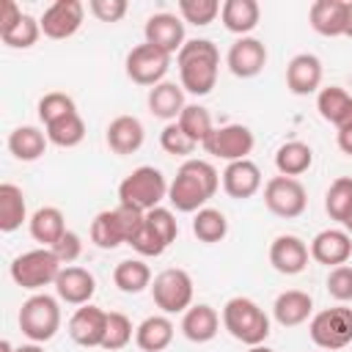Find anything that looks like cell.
<instances>
[{
	"label": "cell",
	"mask_w": 352,
	"mask_h": 352,
	"mask_svg": "<svg viewBox=\"0 0 352 352\" xmlns=\"http://www.w3.org/2000/svg\"><path fill=\"white\" fill-rule=\"evenodd\" d=\"M349 102H352V96H349L341 85H327V88H319V94H316V110H319V116H322L327 124H333V126L341 124V118H344Z\"/></svg>",
	"instance_id": "obj_36"
},
{
	"label": "cell",
	"mask_w": 352,
	"mask_h": 352,
	"mask_svg": "<svg viewBox=\"0 0 352 352\" xmlns=\"http://www.w3.org/2000/svg\"><path fill=\"white\" fill-rule=\"evenodd\" d=\"M256 138L245 124H223L214 126L212 135L204 140V151L226 160V162H236V160H248V154L253 151Z\"/></svg>",
	"instance_id": "obj_10"
},
{
	"label": "cell",
	"mask_w": 352,
	"mask_h": 352,
	"mask_svg": "<svg viewBox=\"0 0 352 352\" xmlns=\"http://www.w3.org/2000/svg\"><path fill=\"white\" fill-rule=\"evenodd\" d=\"M324 209L330 214V220L344 223L352 212V176H338L324 195Z\"/></svg>",
	"instance_id": "obj_38"
},
{
	"label": "cell",
	"mask_w": 352,
	"mask_h": 352,
	"mask_svg": "<svg viewBox=\"0 0 352 352\" xmlns=\"http://www.w3.org/2000/svg\"><path fill=\"white\" fill-rule=\"evenodd\" d=\"M168 66H170V55L146 41L132 47L126 55V77L138 85H148V88L160 85L168 74Z\"/></svg>",
	"instance_id": "obj_11"
},
{
	"label": "cell",
	"mask_w": 352,
	"mask_h": 352,
	"mask_svg": "<svg viewBox=\"0 0 352 352\" xmlns=\"http://www.w3.org/2000/svg\"><path fill=\"white\" fill-rule=\"evenodd\" d=\"M311 314H314V300L308 292H300V289H286L272 302V316L280 327H297L308 322Z\"/></svg>",
	"instance_id": "obj_23"
},
{
	"label": "cell",
	"mask_w": 352,
	"mask_h": 352,
	"mask_svg": "<svg viewBox=\"0 0 352 352\" xmlns=\"http://www.w3.org/2000/svg\"><path fill=\"white\" fill-rule=\"evenodd\" d=\"M220 182L228 198L248 201L261 190V170L253 160H236L226 165V170L220 173Z\"/></svg>",
	"instance_id": "obj_18"
},
{
	"label": "cell",
	"mask_w": 352,
	"mask_h": 352,
	"mask_svg": "<svg viewBox=\"0 0 352 352\" xmlns=\"http://www.w3.org/2000/svg\"><path fill=\"white\" fill-rule=\"evenodd\" d=\"M308 336L324 352L349 346L352 344V308L336 305V308H324L314 314L308 324Z\"/></svg>",
	"instance_id": "obj_7"
},
{
	"label": "cell",
	"mask_w": 352,
	"mask_h": 352,
	"mask_svg": "<svg viewBox=\"0 0 352 352\" xmlns=\"http://www.w3.org/2000/svg\"><path fill=\"white\" fill-rule=\"evenodd\" d=\"M129 248H132V250H138L140 256H162L168 245L160 239V234H157V231L148 226V220H146V223H143V228L129 239Z\"/></svg>",
	"instance_id": "obj_46"
},
{
	"label": "cell",
	"mask_w": 352,
	"mask_h": 352,
	"mask_svg": "<svg viewBox=\"0 0 352 352\" xmlns=\"http://www.w3.org/2000/svg\"><path fill=\"white\" fill-rule=\"evenodd\" d=\"M327 294L333 300H338L341 305L344 302H352V267L349 264L333 267L327 272Z\"/></svg>",
	"instance_id": "obj_44"
},
{
	"label": "cell",
	"mask_w": 352,
	"mask_h": 352,
	"mask_svg": "<svg viewBox=\"0 0 352 352\" xmlns=\"http://www.w3.org/2000/svg\"><path fill=\"white\" fill-rule=\"evenodd\" d=\"M226 63L234 77H242V80L256 77L267 66V47H264V41H258L253 36H242L228 47Z\"/></svg>",
	"instance_id": "obj_14"
},
{
	"label": "cell",
	"mask_w": 352,
	"mask_h": 352,
	"mask_svg": "<svg viewBox=\"0 0 352 352\" xmlns=\"http://www.w3.org/2000/svg\"><path fill=\"white\" fill-rule=\"evenodd\" d=\"M173 333H176V327L168 319V314H154V316H146L135 327V344L143 352H162L170 346Z\"/></svg>",
	"instance_id": "obj_26"
},
{
	"label": "cell",
	"mask_w": 352,
	"mask_h": 352,
	"mask_svg": "<svg viewBox=\"0 0 352 352\" xmlns=\"http://www.w3.org/2000/svg\"><path fill=\"white\" fill-rule=\"evenodd\" d=\"M220 330V316L212 305L206 302H198V305H190L184 314H182V333L187 341L192 344H206L217 336Z\"/></svg>",
	"instance_id": "obj_24"
},
{
	"label": "cell",
	"mask_w": 352,
	"mask_h": 352,
	"mask_svg": "<svg viewBox=\"0 0 352 352\" xmlns=\"http://www.w3.org/2000/svg\"><path fill=\"white\" fill-rule=\"evenodd\" d=\"M311 258L324 267H341L352 256V236L344 228H324L311 239Z\"/></svg>",
	"instance_id": "obj_16"
},
{
	"label": "cell",
	"mask_w": 352,
	"mask_h": 352,
	"mask_svg": "<svg viewBox=\"0 0 352 352\" xmlns=\"http://www.w3.org/2000/svg\"><path fill=\"white\" fill-rule=\"evenodd\" d=\"M44 132H47V140L50 143H55L60 148H74L85 138V121L80 118V113H69V116L47 124Z\"/></svg>",
	"instance_id": "obj_35"
},
{
	"label": "cell",
	"mask_w": 352,
	"mask_h": 352,
	"mask_svg": "<svg viewBox=\"0 0 352 352\" xmlns=\"http://www.w3.org/2000/svg\"><path fill=\"white\" fill-rule=\"evenodd\" d=\"M96 292V278L82 267H63L55 280V294L66 305H88Z\"/></svg>",
	"instance_id": "obj_20"
},
{
	"label": "cell",
	"mask_w": 352,
	"mask_h": 352,
	"mask_svg": "<svg viewBox=\"0 0 352 352\" xmlns=\"http://www.w3.org/2000/svg\"><path fill=\"white\" fill-rule=\"evenodd\" d=\"M69 113H77V104L63 91H50V94H44L38 99V118H41L44 126L58 121V118H63V116H69Z\"/></svg>",
	"instance_id": "obj_42"
},
{
	"label": "cell",
	"mask_w": 352,
	"mask_h": 352,
	"mask_svg": "<svg viewBox=\"0 0 352 352\" xmlns=\"http://www.w3.org/2000/svg\"><path fill=\"white\" fill-rule=\"evenodd\" d=\"M336 129H352V102H349V107H346V113H344V118Z\"/></svg>",
	"instance_id": "obj_51"
},
{
	"label": "cell",
	"mask_w": 352,
	"mask_h": 352,
	"mask_svg": "<svg viewBox=\"0 0 352 352\" xmlns=\"http://www.w3.org/2000/svg\"><path fill=\"white\" fill-rule=\"evenodd\" d=\"M146 220H148V226L160 234V239H162L165 245H170V242L179 236V223H176V214H173L170 209L157 206V209L146 212Z\"/></svg>",
	"instance_id": "obj_45"
},
{
	"label": "cell",
	"mask_w": 352,
	"mask_h": 352,
	"mask_svg": "<svg viewBox=\"0 0 352 352\" xmlns=\"http://www.w3.org/2000/svg\"><path fill=\"white\" fill-rule=\"evenodd\" d=\"M341 226H344V231H346V234L352 236V212H349V217H346V220H344Z\"/></svg>",
	"instance_id": "obj_55"
},
{
	"label": "cell",
	"mask_w": 352,
	"mask_h": 352,
	"mask_svg": "<svg viewBox=\"0 0 352 352\" xmlns=\"http://www.w3.org/2000/svg\"><path fill=\"white\" fill-rule=\"evenodd\" d=\"M30 226V236L36 242H41V248H52L69 228H66V220H63V212L58 206H41L30 214L28 220Z\"/></svg>",
	"instance_id": "obj_28"
},
{
	"label": "cell",
	"mask_w": 352,
	"mask_h": 352,
	"mask_svg": "<svg viewBox=\"0 0 352 352\" xmlns=\"http://www.w3.org/2000/svg\"><path fill=\"white\" fill-rule=\"evenodd\" d=\"M248 352H275V349H270V346H264V344H258V346H250Z\"/></svg>",
	"instance_id": "obj_56"
},
{
	"label": "cell",
	"mask_w": 352,
	"mask_h": 352,
	"mask_svg": "<svg viewBox=\"0 0 352 352\" xmlns=\"http://www.w3.org/2000/svg\"><path fill=\"white\" fill-rule=\"evenodd\" d=\"M107 314L110 311H102L99 305H80L72 319H69V336L74 344L80 346H102L104 341V330H107Z\"/></svg>",
	"instance_id": "obj_15"
},
{
	"label": "cell",
	"mask_w": 352,
	"mask_h": 352,
	"mask_svg": "<svg viewBox=\"0 0 352 352\" xmlns=\"http://www.w3.org/2000/svg\"><path fill=\"white\" fill-rule=\"evenodd\" d=\"M168 187L170 184L165 182L160 168L140 165L129 176H124V182L118 184V204L140 209V212H151L168 198Z\"/></svg>",
	"instance_id": "obj_4"
},
{
	"label": "cell",
	"mask_w": 352,
	"mask_h": 352,
	"mask_svg": "<svg viewBox=\"0 0 352 352\" xmlns=\"http://www.w3.org/2000/svg\"><path fill=\"white\" fill-rule=\"evenodd\" d=\"M38 36H41V22L36 19V16H30V14H25L8 33H3L0 38H3V44H8L11 50H28V47H33L36 41H38Z\"/></svg>",
	"instance_id": "obj_41"
},
{
	"label": "cell",
	"mask_w": 352,
	"mask_h": 352,
	"mask_svg": "<svg viewBox=\"0 0 352 352\" xmlns=\"http://www.w3.org/2000/svg\"><path fill=\"white\" fill-rule=\"evenodd\" d=\"M192 234L198 236V242H206V245L223 242L226 234H228V220H226V214L220 209L204 206L192 217Z\"/></svg>",
	"instance_id": "obj_34"
},
{
	"label": "cell",
	"mask_w": 352,
	"mask_h": 352,
	"mask_svg": "<svg viewBox=\"0 0 352 352\" xmlns=\"http://www.w3.org/2000/svg\"><path fill=\"white\" fill-rule=\"evenodd\" d=\"M308 22L319 36L336 38L346 30V0H316L308 8Z\"/></svg>",
	"instance_id": "obj_22"
},
{
	"label": "cell",
	"mask_w": 352,
	"mask_h": 352,
	"mask_svg": "<svg viewBox=\"0 0 352 352\" xmlns=\"http://www.w3.org/2000/svg\"><path fill=\"white\" fill-rule=\"evenodd\" d=\"M264 204L272 214L283 217V220H294L305 212L308 206V192L302 187L300 179H292V176H272L267 184H264Z\"/></svg>",
	"instance_id": "obj_9"
},
{
	"label": "cell",
	"mask_w": 352,
	"mask_h": 352,
	"mask_svg": "<svg viewBox=\"0 0 352 352\" xmlns=\"http://www.w3.org/2000/svg\"><path fill=\"white\" fill-rule=\"evenodd\" d=\"M55 256H58V261L63 264V267H72L77 258H80V253H82V242H80V234H74V231H66L52 248H50Z\"/></svg>",
	"instance_id": "obj_47"
},
{
	"label": "cell",
	"mask_w": 352,
	"mask_h": 352,
	"mask_svg": "<svg viewBox=\"0 0 352 352\" xmlns=\"http://www.w3.org/2000/svg\"><path fill=\"white\" fill-rule=\"evenodd\" d=\"M220 187V173L206 160H184L168 187V201L176 212L195 214L214 198Z\"/></svg>",
	"instance_id": "obj_1"
},
{
	"label": "cell",
	"mask_w": 352,
	"mask_h": 352,
	"mask_svg": "<svg viewBox=\"0 0 352 352\" xmlns=\"http://www.w3.org/2000/svg\"><path fill=\"white\" fill-rule=\"evenodd\" d=\"M14 352H44V346H41V344H33V341H30V344H22V346H16Z\"/></svg>",
	"instance_id": "obj_53"
},
{
	"label": "cell",
	"mask_w": 352,
	"mask_h": 352,
	"mask_svg": "<svg viewBox=\"0 0 352 352\" xmlns=\"http://www.w3.org/2000/svg\"><path fill=\"white\" fill-rule=\"evenodd\" d=\"M22 16H25V14H22L19 3H16V0H6V3L0 6V36H3V33H8V30H11Z\"/></svg>",
	"instance_id": "obj_49"
},
{
	"label": "cell",
	"mask_w": 352,
	"mask_h": 352,
	"mask_svg": "<svg viewBox=\"0 0 352 352\" xmlns=\"http://www.w3.org/2000/svg\"><path fill=\"white\" fill-rule=\"evenodd\" d=\"M126 0H91L88 11L99 19V22H121L126 14Z\"/></svg>",
	"instance_id": "obj_48"
},
{
	"label": "cell",
	"mask_w": 352,
	"mask_h": 352,
	"mask_svg": "<svg viewBox=\"0 0 352 352\" xmlns=\"http://www.w3.org/2000/svg\"><path fill=\"white\" fill-rule=\"evenodd\" d=\"M322 85V60L314 52H300L286 66V88L294 96L316 94Z\"/></svg>",
	"instance_id": "obj_19"
},
{
	"label": "cell",
	"mask_w": 352,
	"mask_h": 352,
	"mask_svg": "<svg viewBox=\"0 0 352 352\" xmlns=\"http://www.w3.org/2000/svg\"><path fill=\"white\" fill-rule=\"evenodd\" d=\"M160 146H162L168 154H173V157H187V154H192V151L198 148V143H192V140L182 132V126H179L176 121H170V124L162 126V132H160Z\"/></svg>",
	"instance_id": "obj_43"
},
{
	"label": "cell",
	"mask_w": 352,
	"mask_h": 352,
	"mask_svg": "<svg viewBox=\"0 0 352 352\" xmlns=\"http://www.w3.org/2000/svg\"><path fill=\"white\" fill-rule=\"evenodd\" d=\"M113 283L124 294H140L143 289L151 286V270L143 258H124L113 270Z\"/></svg>",
	"instance_id": "obj_32"
},
{
	"label": "cell",
	"mask_w": 352,
	"mask_h": 352,
	"mask_svg": "<svg viewBox=\"0 0 352 352\" xmlns=\"http://www.w3.org/2000/svg\"><path fill=\"white\" fill-rule=\"evenodd\" d=\"M223 327L231 333V338L248 346H258L270 336V316L250 297H231L223 305Z\"/></svg>",
	"instance_id": "obj_3"
},
{
	"label": "cell",
	"mask_w": 352,
	"mask_h": 352,
	"mask_svg": "<svg viewBox=\"0 0 352 352\" xmlns=\"http://www.w3.org/2000/svg\"><path fill=\"white\" fill-rule=\"evenodd\" d=\"M148 110H151V116H157V118H162V121H176L179 116H182V110L187 107V102H184V88H182V82L176 85V82H168V80H162L160 85H154V88H148Z\"/></svg>",
	"instance_id": "obj_25"
},
{
	"label": "cell",
	"mask_w": 352,
	"mask_h": 352,
	"mask_svg": "<svg viewBox=\"0 0 352 352\" xmlns=\"http://www.w3.org/2000/svg\"><path fill=\"white\" fill-rule=\"evenodd\" d=\"M91 242L102 250H116L118 245H126L124 239V228L118 220L116 209H102L94 220H91Z\"/></svg>",
	"instance_id": "obj_33"
},
{
	"label": "cell",
	"mask_w": 352,
	"mask_h": 352,
	"mask_svg": "<svg viewBox=\"0 0 352 352\" xmlns=\"http://www.w3.org/2000/svg\"><path fill=\"white\" fill-rule=\"evenodd\" d=\"M85 19V6L80 0H55L50 8H44L41 14V33L47 38H69L82 28Z\"/></svg>",
	"instance_id": "obj_12"
},
{
	"label": "cell",
	"mask_w": 352,
	"mask_h": 352,
	"mask_svg": "<svg viewBox=\"0 0 352 352\" xmlns=\"http://www.w3.org/2000/svg\"><path fill=\"white\" fill-rule=\"evenodd\" d=\"M176 124L182 126V132L192 140V143H201L204 146V140L212 135V116H209V110L206 107H201V104H187L184 110H182V116L176 118Z\"/></svg>",
	"instance_id": "obj_37"
},
{
	"label": "cell",
	"mask_w": 352,
	"mask_h": 352,
	"mask_svg": "<svg viewBox=\"0 0 352 352\" xmlns=\"http://www.w3.org/2000/svg\"><path fill=\"white\" fill-rule=\"evenodd\" d=\"M104 140H107L110 151L126 157V154H135V151L143 146L146 132H143L140 118H135V116H116V118L107 124Z\"/></svg>",
	"instance_id": "obj_21"
},
{
	"label": "cell",
	"mask_w": 352,
	"mask_h": 352,
	"mask_svg": "<svg viewBox=\"0 0 352 352\" xmlns=\"http://www.w3.org/2000/svg\"><path fill=\"white\" fill-rule=\"evenodd\" d=\"M308 258H311L308 245L294 234H280L270 245V264L280 275H300L308 267Z\"/></svg>",
	"instance_id": "obj_17"
},
{
	"label": "cell",
	"mask_w": 352,
	"mask_h": 352,
	"mask_svg": "<svg viewBox=\"0 0 352 352\" xmlns=\"http://www.w3.org/2000/svg\"><path fill=\"white\" fill-rule=\"evenodd\" d=\"M314 165V148L302 140H289L275 151V168L280 176H302Z\"/></svg>",
	"instance_id": "obj_31"
},
{
	"label": "cell",
	"mask_w": 352,
	"mask_h": 352,
	"mask_svg": "<svg viewBox=\"0 0 352 352\" xmlns=\"http://www.w3.org/2000/svg\"><path fill=\"white\" fill-rule=\"evenodd\" d=\"M25 220H28V204H25L22 187L3 182L0 184V231L11 234V231L22 228Z\"/></svg>",
	"instance_id": "obj_29"
},
{
	"label": "cell",
	"mask_w": 352,
	"mask_h": 352,
	"mask_svg": "<svg viewBox=\"0 0 352 352\" xmlns=\"http://www.w3.org/2000/svg\"><path fill=\"white\" fill-rule=\"evenodd\" d=\"M143 36H146V44H151V47H157V50L168 52L170 58H173V55H179V50L187 44L182 16L168 14V11L151 14V16L146 19Z\"/></svg>",
	"instance_id": "obj_13"
},
{
	"label": "cell",
	"mask_w": 352,
	"mask_h": 352,
	"mask_svg": "<svg viewBox=\"0 0 352 352\" xmlns=\"http://www.w3.org/2000/svg\"><path fill=\"white\" fill-rule=\"evenodd\" d=\"M336 140H338V148H341L344 154H349V157H352V129H338Z\"/></svg>",
	"instance_id": "obj_50"
},
{
	"label": "cell",
	"mask_w": 352,
	"mask_h": 352,
	"mask_svg": "<svg viewBox=\"0 0 352 352\" xmlns=\"http://www.w3.org/2000/svg\"><path fill=\"white\" fill-rule=\"evenodd\" d=\"M182 88L192 96H206L220 72V50L209 38H190L176 55Z\"/></svg>",
	"instance_id": "obj_2"
},
{
	"label": "cell",
	"mask_w": 352,
	"mask_h": 352,
	"mask_svg": "<svg viewBox=\"0 0 352 352\" xmlns=\"http://www.w3.org/2000/svg\"><path fill=\"white\" fill-rule=\"evenodd\" d=\"M14 349H16V346H11V341H6V338L0 341V352H14Z\"/></svg>",
	"instance_id": "obj_54"
},
{
	"label": "cell",
	"mask_w": 352,
	"mask_h": 352,
	"mask_svg": "<svg viewBox=\"0 0 352 352\" xmlns=\"http://www.w3.org/2000/svg\"><path fill=\"white\" fill-rule=\"evenodd\" d=\"M47 132H41L38 126H16L11 135H8V151L19 160V162H36L44 151H47Z\"/></svg>",
	"instance_id": "obj_30"
},
{
	"label": "cell",
	"mask_w": 352,
	"mask_h": 352,
	"mask_svg": "<svg viewBox=\"0 0 352 352\" xmlns=\"http://www.w3.org/2000/svg\"><path fill=\"white\" fill-rule=\"evenodd\" d=\"M135 336V327H132V319L121 311H110L107 314V330H104V341H102V349L107 352H118L124 349Z\"/></svg>",
	"instance_id": "obj_39"
},
{
	"label": "cell",
	"mask_w": 352,
	"mask_h": 352,
	"mask_svg": "<svg viewBox=\"0 0 352 352\" xmlns=\"http://www.w3.org/2000/svg\"><path fill=\"white\" fill-rule=\"evenodd\" d=\"M192 292L195 289H192L190 272L179 270V267L162 270L151 280V297L162 314H184L192 305Z\"/></svg>",
	"instance_id": "obj_8"
},
{
	"label": "cell",
	"mask_w": 352,
	"mask_h": 352,
	"mask_svg": "<svg viewBox=\"0 0 352 352\" xmlns=\"http://www.w3.org/2000/svg\"><path fill=\"white\" fill-rule=\"evenodd\" d=\"M19 330L28 341L33 344H44L50 338H55V333L60 330V305L52 294H33L22 302L19 308Z\"/></svg>",
	"instance_id": "obj_6"
},
{
	"label": "cell",
	"mask_w": 352,
	"mask_h": 352,
	"mask_svg": "<svg viewBox=\"0 0 352 352\" xmlns=\"http://www.w3.org/2000/svg\"><path fill=\"white\" fill-rule=\"evenodd\" d=\"M220 3L217 0H179V16L182 22H190L195 28H206L209 22L217 19L220 14Z\"/></svg>",
	"instance_id": "obj_40"
},
{
	"label": "cell",
	"mask_w": 352,
	"mask_h": 352,
	"mask_svg": "<svg viewBox=\"0 0 352 352\" xmlns=\"http://www.w3.org/2000/svg\"><path fill=\"white\" fill-rule=\"evenodd\" d=\"M220 19L228 33H236L242 38L250 30H256V25L261 19V8L256 0H226L220 8Z\"/></svg>",
	"instance_id": "obj_27"
},
{
	"label": "cell",
	"mask_w": 352,
	"mask_h": 352,
	"mask_svg": "<svg viewBox=\"0 0 352 352\" xmlns=\"http://www.w3.org/2000/svg\"><path fill=\"white\" fill-rule=\"evenodd\" d=\"M344 36L352 38V0H346V30H344Z\"/></svg>",
	"instance_id": "obj_52"
},
{
	"label": "cell",
	"mask_w": 352,
	"mask_h": 352,
	"mask_svg": "<svg viewBox=\"0 0 352 352\" xmlns=\"http://www.w3.org/2000/svg\"><path fill=\"white\" fill-rule=\"evenodd\" d=\"M60 270H63V264L58 261V256L50 248H36V250L16 256L8 267V275L16 286H22L28 292H38L50 283L55 286Z\"/></svg>",
	"instance_id": "obj_5"
}]
</instances>
